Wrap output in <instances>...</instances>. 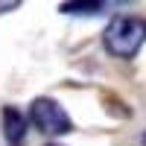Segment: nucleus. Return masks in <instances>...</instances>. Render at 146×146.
<instances>
[{
    "label": "nucleus",
    "mask_w": 146,
    "mask_h": 146,
    "mask_svg": "<svg viewBox=\"0 0 146 146\" xmlns=\"http://www.w3.org/2000/svg\"><path fill=\"white\" fill-rule=\"evenodd\" d=\"M105 50L117 58H135L146 41V21L135 15H120L105 27Z\"/></svg>",
    "instance_id": "obj_1"
},
{
    "label": "nucleus",
    "mask_w": 146,
    "mask_h": 146,
    "mask_svg": "<svg viewBox=\"0 0 146 146\" xmlns=\"http://www.w3.org/2000/svg\"><path fill=\"white\" fill-rule=\"evenodd\" d=\"M29 120L35 123V129L44 131V135L50 137H58V135H67V131L73 129L70 117L62 105H58L56 100H50V96H38V100L32 102L29 108Z\"/></svg>",
    "instance_id": "obj_2"
},
{
    "label": "nucleus",
    "mask_w": 146,
    "mask_h": 146,
    "mask_svg": "<svg viewBox=\"0 0 146 146\" xmlns=\"http://www.w3.org/2000/svg\"><path fill=\"white\" fill-rule=\"evenodd\" d=\"M23 135H27V117H23L18 108L6 105V108H3V137H6L12 146H18V143L23 140Z\"/></svg>",
    "instance_id": "obj_3"
},
{
    "label": "nucleus",
    "mask_w": 146,
    "mask_h": 146,
    "mask_svg": "<svg viewBox=\"0 0 146 146\" xmlns=\"http://www.w3.org/2000/svg\"><path fill=\"white\" fill-rule=\"evenodd\" d=\"M105 0H67L62 3V12L64 15H96V12H102Z\"/></svg>",
    "instance_id": "obj_4"
},
{
    "label": "nucleus",
    "mask_w": 146,
    "mask_h": 146,
    "mask_svg": "<svg viewBox=\"0 0 146 146\" xmlns=\"http://www.w3.org/2000/svg\"><path fill=\"white\" fill-rule=\"evenodd\" d=\"M18 6H21V0H0V15H3V12L18 9Z\"/></svg>",
    "instance_id": "obj_5"
},
{
    "label": "nucleus",
    "mask_w": 146,
    "mask_h": 146,
    "mask_svg": "<svg viewBox=\"0 0 146 146\" xmlns=\"http://www.w3.org/2000/svg\"><path fill=\"white\" fill-rule=\"evenodd\" d=\"M143 146H146V135H143Z\"/></svg>",
    "instance_id": "obj_6"
},
{
    "label": "nucleus",
    "mask_w": 146,
    "mask_h": 146,
    "mask_svg": "<svg viewBox=\"0 0 146 146\" xmlns=\"http://www.w3.org/2000/svg\"><path fill=\"white\" fill-rule=\"evenodd\" d=\"M50 146H56V143H50Z\"/></svg>",
    "instance_id": "obj_7"
}]
</instances>
